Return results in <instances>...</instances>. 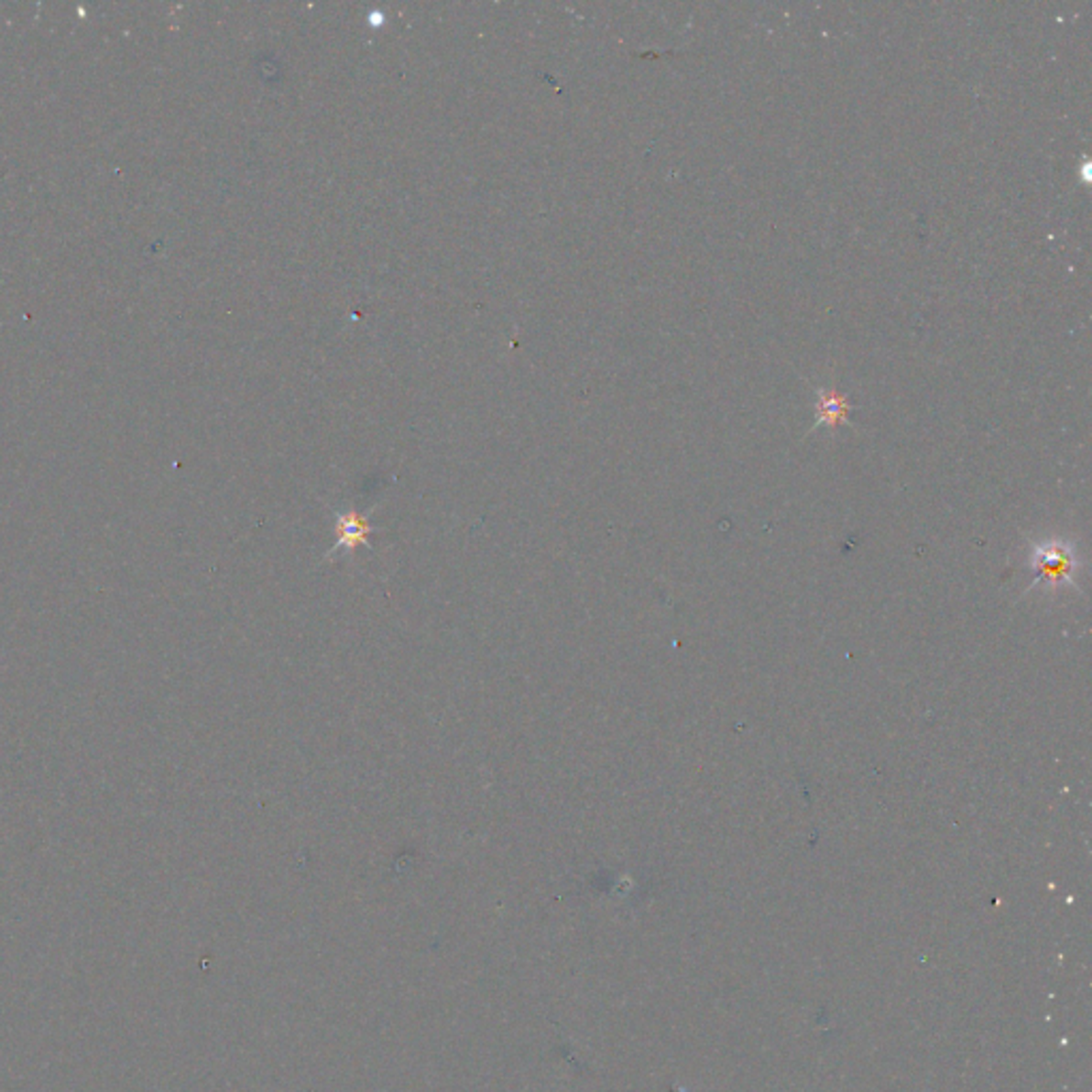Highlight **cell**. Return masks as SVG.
<instances>
[{"mask_svg": "<svg viewBox=\"0 0 1092 1092\" xmlns=\"http://www.w3.org/2000/svg\"><path fill=\"white\" fill-rule=\"evenodd\" d=\"M849 410H851L849 401L845 399L843 395L822 391V393H819V399H817V406H815V420H817V425H819V422H825V425L836 427V425H841V422H847Z\"/></svg>", "mask_w": 1092, "mask_h": 1092, "instance_id": "obj_3", "label": "cell"}, {"mask_svg": "<svg viewBox=\"0 0 1092 1092\" xmlns=\"http://www.w3.org/2000/svg\"><path fill=\"white\" fill-rule=\"evenodd\" d=\"M1031 565H1032V572H1035L1032 587L1042 581L1052 583V584H1061V583L1076 584L1074 574H1076L1077 562H1076L1074 551H1071L1069 544H1063L1056 541L1037 544L1035 551H1032Z\"/></svg>", "mask_w": 1092, "mask_h": 1092, "instance_id": "obj_1", "label": "cell"}, {"mask_svg": "<svg viewBox=\"0 0 1092 1092\" xmlns=\"http://www.w3.org/2000/svg\"><path fill=\"white\" fill-rule=\"evenodd\" d=\"M372 528L366 523V519L356 515V512H346V515H340L337 517V523H335V534H337V542L333 546V551H340V549H355V546L359 544H367V536L372 534Z\"/></svg>", "mask_w": 1092, "mask_h": 1092, "instance_id": "obj_2", "label": "cell"}]
</instances>
